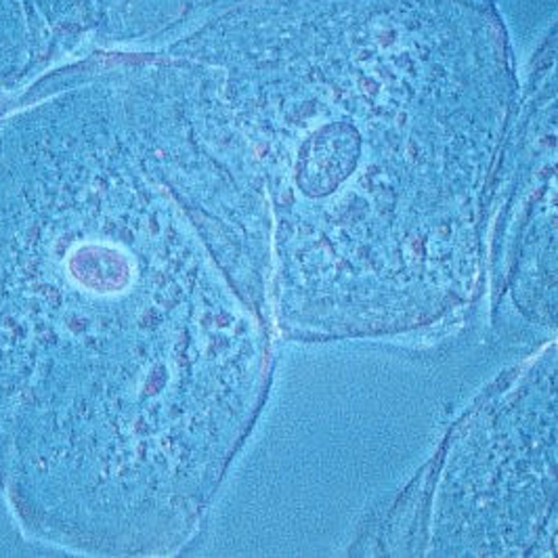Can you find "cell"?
Here are the masks:
<instances>
[{
  "mask_svg": "<svg viewBox=\"0 0 558 558\" xmlns=\"http://www.w3.org/2000/svg\"><path fill=\"white\" fill-rule=\"evenodd\" d=\"M206 84L0 120V492L90 557L174 555L248 420L256 342Z\"/></svg>",
  "mask_w": 558,
  "mask_h": 558,
  "instance_id": "obj_1",
  "label": "cell"
}]
</instances>
